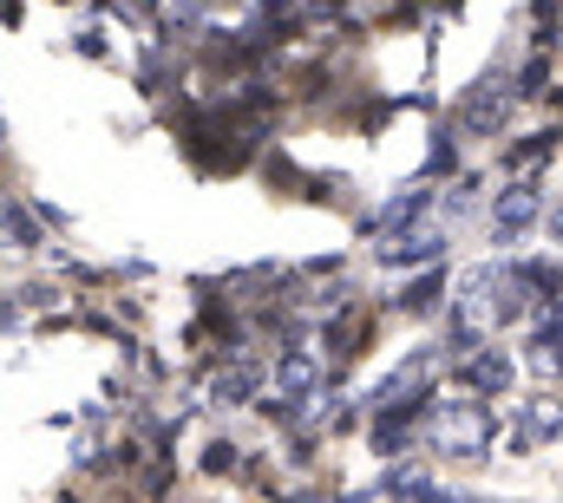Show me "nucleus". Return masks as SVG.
<instances>
[{"instance_id":"obj_1","label":"nucleus","mask_w":563,"mask_h":503,"mask_svg":"<svg viewBox=\"0 0 563 503\" xmlns=\"http://www.w3.org/2000/svg\"><path fill=\"white\" fill-rule=\"evenodd\" d=\"M432 445L439 451H452V458H478L485 445H492V412H439L432 418Z\"/></svg>"},{"instance_id":"obj_2","label":"nucleus","mask_w":563,"mask_h":503,"mask_svg":"<svg viewBox=\"0 0 563 503\" xmlns=\"http://www.w3.org/2000/svg\"><path fill=\"white\" fill-rule=\"evenodd\" d=\"M465 379H472L478 392H505V385H511V360H505V354H478V360L465 367Z\"/></svg>"},{"instance_id":"obj_3","label":"nucleus","mask_w":563,"mask_h":503,"mask_svg":"<svg viewBox=\"0 0 563 503\" xmlns=\"http://www.w3.org/2000/svg\"><path fill=\"white\" fill-rule=\"evenodd\" d=\"M531 216H538V197H525V190H511V197L498 203V223H505V230H518V223H531Z\"/></svg>"},{"instance_id":"obj_4","label":"nucleus","mask_w":563,"mask_h":503,"mask_svg":"<svg viewBox=\"0 0 563 503\" xmlns=\"http://www.w3.org/2000/svg\"><path fill=\"white\" fill-rule=\"evenodd\" d=\"M538 347H551V360L538 354V367H551V373H558V367H563V314H551V321L538 327Z\"/></svg>"},{"instance_id":"obj_5","label":"nucleus","mask_w":563,"mask_h":503,"mask_svg":"<svg viewBox=\"0 0 563 503\" xmlns=\"http://www.w3.org/2000/svg\"><path fill=\"white\" fill-rule=\"evenodd\" d=\"M538 432H544V438H558V432H563L558 405H531V412H525V438H538Z\"/></svg>"}]
</instances>
